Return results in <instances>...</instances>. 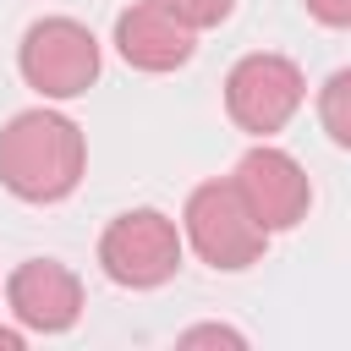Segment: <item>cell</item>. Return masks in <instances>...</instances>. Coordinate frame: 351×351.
Segmentation results:
<instances>
[{"instance_id": "6da1fadb", "label": "cell", "mask_w": 351, "mask_h": 351, "mask_svg": "<svg viewBox=\"0 0 351 351\" xmlns=\"http://www.w3.org/2000/svg\"><path fill=\"white\" fill-rule=\"evenodd\" d=\"M88 165L82 126L60 110H22L0 132V181L22 203H60L77 192Z\"/></svg>"}, {"instance_id": "7a4b0ae2", "label": "cell", "mask_w": 351, "mask_h": 351, "mask_svg": "<svg viewBox=\"0 0 351 351\" xmlns=\"http://www.w3.org/2000/svg\"><path fill=\"white\" fill-rule=\"evenodd\" d=\"M186 241L192 252L208 263V269H252L269 247V230L252 219V208L241 203V192L230 181H203L192 197H186Z\"/></svg>"}, {"instance_id": "3957f363", "label": "cell", "mask_w": 351, "mask_h": 351, "mask_svg": "<svg viewBox=\"0 0 351 351\" xmlns=\"http://www.w3.org/2000/svg\"><path fill=\"white\" fill-rule=\"evenodd\" d=\"M99 263L115 285L126 291H154L181 269V230L159 208H132L115 214L99 236Z\"/></svg>"}, {"instance_id": "277c9868", "label": "cell", "mask_w": 351, "mask_h": 351, "mask_svg": "<svg viewBox=\"0 0 351 351\" xmlns=\"http://www.w3.org/2000/svg\"><path fill=\"white\" fill-rule=\"evenodd\" d=\"M16 66H22V82L44 99H77L93 88L99 77V38L71 22V16H44L22 33V49H16Z\"/></svg>"}, {"instance_id": "5b68a950", "label": "cell", "mask_w": 351, "mask_h": 351, "mask_svg": "<svg viewBox=\"0 0 351 351\" xmlns=\"http://www.w3.org/2000/svg\"><path fill=\"white\" fill-rule=\"evenodd\" d=\"M302 93H307V82H302V71H296V60H285V55H241L236 66H230V77H225V110H230V121L241 126V132H252V137H269V132H280L296 110H302Z\"/></svg>"}, {"instance_id": "8992f818", "label": "cell", "mask_w": 351, "mask_h": 351, "mask_svg": "<svg viewBox=\"0 0 351 351\" xmlns=\"http://www.w3.org/2000/svg\"><path fill=\"white\" fill-rule=\"evenodd\" d=\"M230 186L241 192V203L252 208V219H258L269 236H274V230H291V225L307 214V203H313L307 170H302L285 148H269V143H258V148L241 154Z\"/></svg>"}, {"instance_id": "52a82bcc", "label": "cell", "mask_w": 351, "mask_h": 351, "mask_svg": "<svg viewBox=\"0 0 351 351\" xmlns=\"http://www.w3.org/2000/svg\"><path fill=\"white\" fill-rule=\"evenodd\" d=\"M5 302H11V313H16L22 329L60 335V329H71L77 313H82V280H77L66 263H55V258H27V263L11 269Z\"/></svg>"}, {"instance_id": "ba28073f", "label": "cell", "mask_w": 351, "mask_h": 351, "mask_svg": "<svg viewBox=\"0 0 351 351\" xmlns=\"http://www.w3.org/2000/svg\"><path fill=\"white\" fill-rule=\"evenodd\" d=\"M192 38H197V27H186L159 0H137V5H126L115 16V49L137 71H176V66H186L192 60Z\"/></svg>"}, {"instance_id": "9c48e42d", "label": "cell", "mask_w": 351, "mask_h": 351, "mask_svg": "<svg viewBox=\"0 0 351 351\" xmlns=\"http://www.w3.org/2000/svg\"><path fill=\"white\" fill-rule=\"evenodd\" d=\"M318 121H324V132H329L340 148H351V66H340V71L318 88Z\"/></svg>"}, {"instance_id": "30bf717a", "label": "cell", "mask_w": 351, "mask_h": 351, "mask_svg": "<svg viewBox=\"0 0 351 351\" xmlns=\"http://www.w3.org/2000/svg\"><path fill=\"white\" fill-rule=\"evenodd\" d=\"M159 5H170L186 27H219V22L230 16L236 0H159Z\"/></svg>"}, {"instance_id": "8fae6325", "label": "cell", "mask_w": 351, "mask_h": 351, "mask_svg": "<svg viewBox=\"0 0 351 351\" xmlns=\"http://www.w3.org/2000/svg\"><path fill=\"white\" fill-rule=\"evenodd\" d=\"M307 11L324 27H351V0H307Z\"/></svg>"}, {"instance_id": "7c38bea8", "label": "cell", "mask_w": 351, "mask_h": 351, "mask_svg": "<svg viewBox=\"0 0 351 351\" xmlns=\"http://www.w3.org/2000/svg\"><path fill=\"white\" fill-rule=\"evenodd\" d=\"M181 340H186V346H203V340H225V346H247V340H241L236 329H219V324H203V329H186Z\"/></svg>"}, {"instance_id": "4fadbf2b", "label": "cell", "mask_w": 351, "mask_h": 351, "mask_svg": "<svg viewBox=\"0 0 351 351\" xmlns=\"http://www.w3.org/2000/svg\"><path fill=\"white\" fill-rule=\"evenodd\" d=\"M0 346H5V351H22V335H16V329H0Z\"/></svg>"}]
</instances>
